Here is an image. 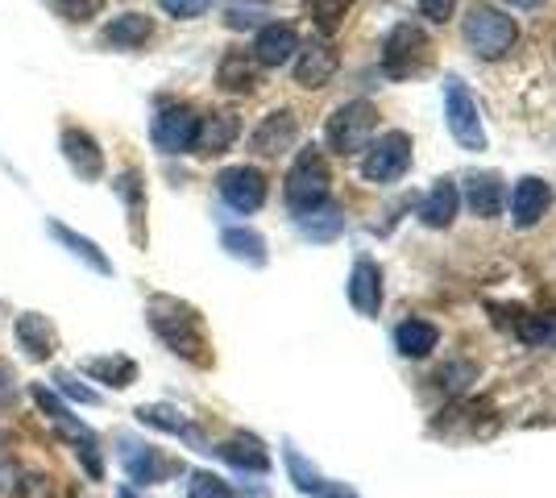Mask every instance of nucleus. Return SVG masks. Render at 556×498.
<instances>
[{"label":"nucleus","mask_w":556,"mask_h":498,"mask_svg":"<svg viewBox=\"0 0 556 498\" xmlns=\"http://www.w3.org/2000/svg\"><path fill=\"white\" fill-rule=\"evenodd\" d=\"M146 320L154 336L163 341L175 357H184L191 366H212V345L204 332V316L191 308L179 295H150L146 299Z\"/></svg>","instance_id":"f257e3e1"},{"label":"nucleus","mask_w":556,"mask_h":498,"mask_svg":"<svg viewBox=\"0 0 556 498\" xmlns=\"http://www.w3.org/2000/svg\"><path fill=\"white\" fill-rule=\"evenodd\" d=\"M328 191H332V170H328L325 154L316 145H307L287 170V204L295 208V216H303L312 208H325Z\"/></svg>","instance_id":"f03ea898"},{"label":"nucleus","mask_w":556,"mask_h":498,"mask_svg":"<svg viewBox=\"0 0 556 498\" xmlns=\"http://www.w3.org/2000/svg\"><path fill=\"white\" fill-rule=\"evenodd\" d=\"M462 34L478 59H503V54H510V47L519 42V25H515V17L498 13V9H490V4H473V9L465 13Z\"/></svg>","instance_id":"7ed1b4c3"},{"label":"nucleus","mask_w":556,"mask_h":498,"mask_svg":"<svg viewBox=\"0 0 556 498\" xmlns=\"http://www.w3.org/2000/svg\"><path fill=\"white\" fill-rule=\"evenodd\" d=\"M432 67V38L419 29V25L403 22L394 25L382 42V72L391 79H412Z\"/></svg>","instance_id":"20e7f679"},{"label":"nucleus","mask_w":556,"mask_h":498,"mask_svg":"<svg viewBox=\"0 0 556 498\" xmlns=\"http://www.w3.org/2000/svg\"><path fill=\"white\" fill-rule=\"evenodd\" d=\"M374 125H378V108H374L370 100H349V104H341V108L328 117L325 138L341 158H349V154L370 150Z\"/></svg>","instance_id":"39448f33"},{"label":"nucleus","mask_w":556,"mask_h":498,"mask_svg":"<svg viewBox=\"0 0 556 498\" xmlns=\"http://www.w3.org/2000/svg\"><path fill=\"white\" fill-rule=\"evenodd\" d=\"M444 120H448V133L457 138L462 150H486V129L478 117V100L469 95L457 75L444 79Z\"/></svg>","instance_id":"423d86ee"},{"label":"nucleus","mask_w":556,"mask_h":498,"mask_svg":"<svg viewBox=\"0 0 556 498\" xmlns=\"http://www.w3.org/2000/svg\"><path fill=\"white\" fill-rule=\"evenodd\" d=\"M195 133H200V113L191 104H163L159 117L150 125V138L163 154H187L195 145Z\"/></svg>","instance_id":"0eeeda50"},{"label":"nucleus","mask_w":556,"mask_h":498,"mask_svg":"<svg viewBox=\"0 0 556 498\" xmlns=\"http://www.w3.org/2000/svg\"><path fill=\"white\" fill-rule=\"evenodd\" d=\"M407 166H412V138L403 129H391L387 138H378L370 145V154L362 163V175L370 183H399L407 175Z\"/></svg>","instance_id":"6e6552de"},{"label":"nucleus","mask_w":556,"mask_h":498,"mask_svg":"<svg viewBox=\"0 0 556 498\" xmlns=\"http://www.w3.org/2000/svg\"><path fill=\"white\" fill-rule=\"evenodd\" d=\"M216 191L237 213H257L266 204V175L257 166H229V170H220Z\"/></svg>","instance_id":"1a4fd4ad"},{"label":"nucleus","mask_w":556,"mask_h":498,"mask_svg":"<svg viewBox=\"0 0 556 498\" xmlns=\"http://www.w3.org/2000/svg\"><path fill=\"white\" fill-rule=\"evenodd\" d=\"M13 332H17V345H22V354L29 361H50L54 349H59V329L50 324V316H42V311H22Z\"/></svg>","instance_id":"9d476101"},{"label":"nucleus","mask_w":556,"mask_h":498,"mask_svg":"<svg viewBox=\"0 0 556 498\" xmlns=\"http://www.w3.org/2000/svg\"><path fill=\"white\" fill-rule=\"evenodd\" d=\"M63 158L84 183H96L104 170V150L88 129H63Z\"/></svg>","instance_id":"9b49d317"},{"label":"nucleus","mask_w":556,"mask_h":498,"mask_svg":"<svg viewBox=\"0 0 556 498\" xmlns=\"http://www.w3.org/2000/svg\"><path fill=\"white\" fill-rule=\"evenodd\" d=\"M121 457H125V474H129V482H138V486H154V482H163L166 474L179 470V461H170V457H163L154 445H141V440L125 445Z\"/></svg>","instance_id":"f8f14e48"},{"label":"nucleus","mask_w":556,"mask_h":498,"mask_svg":"<svg viewBox=\"0 0 556 498\" xmlns=\"http://www.w3.org/2000/svg\"><path fill=\"white\" fill-rule=\"evenodd\" d=\"M548 204H553V191H548L544 179H535V175L519 179L515 191H510V216H515V225H519V229L540 225V216L548 213Z\"/></svg>","instance_id":"ddd939ff"},{"label":"nucleus","mask_w":556,"mask_h":498,"mask_svg":"<svg viewBox=\"0 0 556 498\" xmlns=\"http://www.w3.org/2000/svg\"><path fill=\"white\" fill-rule=\"evenodd\" d=\"M349 304L357 308V316H378V308H382V270H378V261H370V258L353 261V274H349Z\"/></svg>","instance_id":"4468645a"},{"label":"nucleus","mask_w":556,"mask_h":498,"mask_svg":"<svg viewBox=\"0 0 556 498\" xmlns=\"http://www.w3.org/2000/svg\"><path fill=\"white\" fill-rule=\"evenodd\" d=\"M241 138V117L237 113H208V117H200V133H195V154L200 158H216V154H225L232 142Z\"/></svg>","instance_id":"2eb2a0df"},{"label":"nucleus","mask_w":556,"mask_h":498,"mask_svg":"<svg viewBox=\"0 0 556 498\" xmlns=\"http://www.w3.org/2000/svg\"><path fill=\"white\" fill-rule=\"evenodd\" d=\"M341 67V59H337V50L328 47V42H307L300 50V63H295V84L307 88V92H316V88H325L328 79L337 75Z\"/></svg>","instance_id":"dca6fc26"},{"label":"nucleus","mask_w":556,"mask_h":498,"mask_svg":"<svg viewBox=\"0 0 556 498\" xmlns=\"http://www.w3.org/2000/svg\"><path fill=\"white\" fill-rule=\"evenodd\" d=\"M300 50V34L291 25L270 22L257 29V42H254V63L257 67H282L291 54Z\"/></svg>","instance_id":"f3484780"},{"label":"nucleus","mask_w":556,"mask_h":498,"mask_svg":"<svg viewBox=\"0 0 556 498\" xmlns=\"http://www.w3.org/2000/svg\"><path fill=\"white\" fill-rule=\"evenodd\" d=\"M295 138H300L295 113H291V108H278V113H270V117L257 125L250 145H254V154H282V150L295 145Z\"/></svg>","instance_id":"a211bd4d"},{"label":"nucleus","mask_w":556,"mask_h":498,"mask_svg":"<svg viewBox=\"0 0 556 498\" xmlns=\"http://www.w3.org/2000/svg\"><path fill=\"white\" fill-rule=\"evenodd\" d=\"M465 200H469L473 216H482V220H494V216L503 213V204H507V188H503V175H494V170L469 175V179H465Z\"/></svg>","instance_id":"6ab92c4d"},{"label":"nucleus","mask_w":556,"mask_h":498,"mask_svg":"<svg viewBox=\"0 0 556 498\" xmlns=\"http://www.w3.org/2000/svg\"><path fill=\"white\" fill-rule=\"evenodd\" d=\"M216 452L229 461L232 470H245V474H266V470H270V452H266V445H262L257 436H250V432L229 436Z\"/></svg>","instance_id":"aec40b11"},{"label":"nucleus","mask_w":556,"mask_h":498,"mask_svg":"<svg viewBox=\"0 0 556 498\" xmlns=\"http://www.w3.org/2000/svg\"><path fill=\"white\" fill-rule=\"evenodd\" d=\"M457 204H462L457 183H453V179H437L432 191H428V200L419 204V220H424L428 229H448L453 216H457Z\"/></svg>","instance_id":"412c9836"},{"label":"nucleus","mask_w":556,"mask_h":498,"mask_svg":"<svg viewBox=\"0 0 556 498\" xmlns=\"http://www.w3.org/2000/svg\"><path fill=\"white\" fill-rule=\"evenodd\" d=\"M84 374L104 382V386H113V391H125V386H134V379H138V361L125 354L84 357Z\"/></svg>","instance_id":"4be33fe9"},{"label":"nucleus","mask_w":556,"mask_h":498,"mask_svg":"<svg viewBox=\"0 0 556 498\" xmlns=\"http://www.w3.org/2000/svg\"><path fill=\"white\" fill-rule=\"evenodd\" d=\"M154 38V22L146 13H121L113 22L104 25V42L116 50H138Z\"/></svg>","instance_id":"5701e85b"},{"label":"nucleus","mask_w":556,"mask_h":498,"mask_svg":"<svg viewBox=\"0 0 556 498\" xmlns=\"http://www.w3.org/2000/svg\"><path fill=\"white\" fill-rule=\"evenodd\" d=\"M216 84H220L225 92L250 95L257 88V63L245 50H229V54L220 59V67H216Z\"/></svg>","instance_id":"b1692460"},{"label":"nucleus","mask_w":556,"mask_h":498,"mask_svg":"<svg viewBox=\"0 0 556 498\" xmlns=\"http://www.w3.org/2000/svg\"><path fill=\"white\" fill-rule=\"evenodd\" d=\"M441 345V329L437 324H428V320H403L399 329H394V349L403 357H428L432 349Z\"/></svg>","instance_id":"393cba45"},{"label":"nucleus","mask_w":556,"mask_h":498,"mask_svg":"<svg viewBox=\"0 0 556 498\" xmlns=\"http://www.w3.org/2000/svg\"><path fill=\"white\" fill-rule=\"evenodd\" d=\"M47 229H50V238L59 241L63 250H71V254H75L79 261H88V266H92L96 274H113V261H109L104 254H100V245H96V241H88L84 233H75V229H67L63 220H50Z\"/></svg>","instance_id":"a878e982"},{"label":"nucleus","mask_w":556,"mask_h":498,"mask_svg":"<svg viewBox=\"0 0 556 498\" xmlns=\"http://www.w3.org/2000/svg\"><path fill=\"white\" fill-rule=\"evenodd\" d=\"M116 191L129 204V233H134L138 245H146V183H141V170H125L116 179Z\"/></svg>","instance_id":"bb28decb"},{"label":"nucleus","mask_w":556,"mask_h":498,"mask_svg":"<svg viewBox=\"0 0 556 498\" xmlns=\"http://www.w3.org/2000/svg\"><path fill=\"white\" fill-rule=\"evenodd\" d=\"M515 336L523 345H532V349H556V311H528V316H519Z\"/></svg>","instance_id":"cd10ccee"},{"label":"nucleus","mask_w":556,"mask_h":498,"mask_svg":"<svg viewBox=\"0 0 556 498\" xmlns=\"http://www.w3.org/2000/svg\"><path fill=\"white\" fill-rule=\"evenodd\" d=\"M134 416H138V424H146V427H159V432H170V436H191L187 416L170 404H141Z\"/></svg>","instance_id":"c85d7f7f"},{"label":"nucleus","mask_w":556,"mask_h":498,"mask_svg":"<svg viewBox=\"0 0 556 498\" xmlns=\"http://www.w3.org/2000/svg\"><path fill=\"white\" fill-rule=\"evenodd\" d=\"M295 225H300V233L303 238H312V241H332L341 229H345V216L337 213V208H312V213H303L295 216Z\"/></svg>","instance_id":"c756f323"},{"label":"nucleus","mask_w":556,"mask_h":498,"mask_svg":"<svg viewBox=\"0 0 556 498\" xmlns=\"http://www.w3.org/2000/svg\"><path fill=\"white\" fill-rule=\"evenodd\" d=\"M225 250L237 261H250V266H266V238L254 229H225Z\"/></svg>","instance_id":"7c9ffc66"},{"label":"nucleus","mask_w":556,"mask_h":498,"mask_svg":"<svg viewBox=\"0 0 556 498\" xmlns=\"http://www.w3.org/2000/svg\"><path fill=\"white\" fill-rule=\"evenodd\" d=\"M282 457H287V474H291V482H295V490H303V495H320L325 482H320V474H316V465H312L295 445H287Z\"/></svg>","instance_id":"2f4dec72"},{"label":"nucleus","mask_w":556,"mask_h":498,"mask_svg":"<svg viewBox=\"0 0 556 498\" xmlns=\"http://www.w3.org/2000/svg\"><path fill=\"white\" fill-rule=\"evenodd\" d=\"M349 4H353V0H303L307 17L316 22V29H320V34H337V29H341Z\"/></svg>","instance_id":"473e14b6"},{"label":"nucleus","mask_w":556,"mask_h":498,"mask_svg":"<svg viewBox=\"0 0 556 498\" xmlns=\"http://www.w3.org/2000/svg\"><path fill=\"white\" fill-rule=\"evenodd\" d=\"M29 399L38 404V411L47 416L50 424H63V420L71 416V407L63 404V395H54V391H50V386H42V382H34V386H29Z\"/></svg>","instance_id":"72a5a7b5"},{"label":"nucleus","mask_w":556,"mask_h":498,"mask_svg":"<svg viewBox=\"0 0 556 498\" xmlns=\"http://www.w3.org/2000/svg\"><path fill=\"white\" fill-rule=\"evenodd\" d=\"M187 498H232V486L225 477L200 470V474H191V482H187Z\"/></svg>","instance_id":"f704fd0d"},{"label":"nucleus","mask_w":556,"mask_h":498,"mask_svg":"<svg viewBox=\"0 0 556 498\" xmlns=\"http://www.w3.org/2000/svg\"><path fill=\"white\" fill-rule=\"evenodd\" d=\"M54 386H59V395H63V399H75V404H88V407L100 404V395L88 391V386L75 379V374H67V370H59V374H54Z\"/></svg>","instance_id":"c9c22d12"},{"label":"nucleus","mask_w":556,"mask_h":498,"mask_svg":"<svg viewBox=\"0 0 556 498\" xmlns=\"http://www.w3.org/2000/svg\"><path fill=\"white\" fill-rule=\"evenodd\" d=\"M170 17H179V22H191V17H204L212 9V0H159Z\"/></svg>","instance_id":"e433bc0d"},{"label":"nucleus","mask_w":556,"mask_h":498,"mask_svg":"<svg viewBox=\"0 0 556 498\" xmlns=\"http://www.w3.org/2000/svg\"><path fill=\"white\" fill-rule=\"evenodd\" d=\"M59 9H63L67 22H88L104 9V0H59Z\"/></svg>","instance_id":"4c0bfd02"},{"label":"nucleus","mask_w":556,"mask_h":498,"mask_svg":"<svg viewBox=\"0 0 556 498\" xmlns=\"http://www.w3.org/2000/svg\"><path fill=\"white\" fill-rule=\"evenodd\" d=\"M453 9H457V0H419V13L437 25L448 22V17H453Z\"/></svg>","instance_id":"58836bf2"},{"label":"nucleus","mask_w":556,"mask_h":498,"mask_svg":"<svg viewBox=\"0 0 556 498\" xmlns=\"http://www.w3.org/2000/svg\"><path fill=\"white\" fill-rule=\"evenodd\" d=\"M13 482V465H9V452H4V440H0V490H9Z\"/></svg>","instance_id":"ea45409f"},{"label":"nucleus","mask_w":556,"mask_h":498,"mask_svg":"<svg viewBox=\"0 0 556 498\" xmlns=\"http://www.w3.org/2000/svg\"><path fill=\"white\" fill-rule=\"evenodd\" d=\"M320 498H357L345 482H332V486H320Z\"/></svg>","instance_id":"a19ab883"},{"label":"nucleus","mask_w":556,"mask_h":498,"mask_svg":"<svg viewBox=\"0 0 556 498\" xmlns=\"http://www.w3.org/2000/svg\"><path fill=\"white\" fill-rule=\"evenodd\" d=\"M13 395V374H9V366H0V399H9Z\"/></svg>","instance_id":"79ce46f5"},{"label":"nucleus","mask_w":556,"mask_h":498,"mask_svg":"<svg viewBox=\"0 0 556 498\" xmlns=\"http://www.w3.org/2000/svg\"><path fill=\"white\" fill-rule=\"evenodd\" d=\"M515 4H519V9H535V4H540V0H515Z\"/></svg>","instance_id":"37998d69"},{"label":"nucleus","mask_w":556,"mask_h":498,"mask_svg":"<svg viewBox=\"0 0 556 498\" xmlns=\"http://www.w3.org/2000/svg\"><path fill=\"white\" fill-rule=\"evenodd\" d=\"M116 498H138V495H134V490H129V486H125V490H116Z\"/></svg>","instance_id":"c03bdc74"}]
</instances>
